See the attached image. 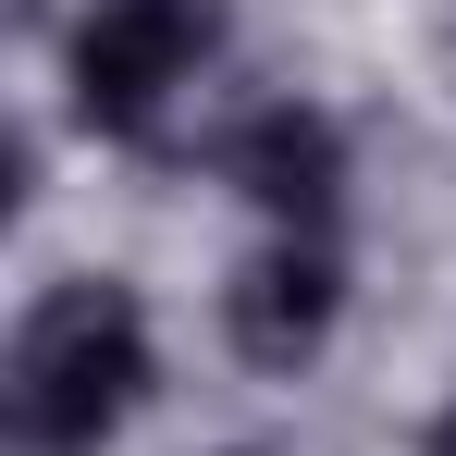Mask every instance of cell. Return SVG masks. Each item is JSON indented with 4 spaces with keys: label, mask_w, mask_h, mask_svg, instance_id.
<instances>
[{
    "label": "cell",
    "mask_w": 456,
    "mask_h": 456,
    "mask_svg": "<svg viewBox=\"0 0 456 456\" xmlns=\"http://www.w3.org/2000/svg\"><path fill=\"white\" fill-rule=\"evenodd\" d=\"M149 395V321L124 284H50L12 333V370H0V407H12V444L25 456H99Z\"/></svg>",
    "instance_id": "1"
},
{
    "label": "cell",
    "mask_w": 456,
    "mask_h": 456,
    "mask_svg": "<svg viewBox=\"0 0 456 456\" xmlns=\"http://www.w3.org/2000/svg\"><path fill=\"white\" fill-rule=\"evenodd\" d=\"M223 0H86L75 25V111L99 136H149L173 111V86L210 62Z\"/></svg>",
    "instance_id": "2"
},
{
    "label": "cell",
    "mask_w": 456,
    "mask_h": 456,
    "mask_svg": "<svg viewBox=\"0 0 456 456\" xmlns=\"http://www.w3.org/2000/svg\"><path fill=\"white\" fill-rule=\"evenodd\" d=\"M210 160H223V185H247L284 234H333V210H346V136H333V111H308V99L247 111Z\"/></svg>",
    "instance_id": "3"
},
{
    "label": "cell",
    "mask_w": 456,
    "mask_h": 456,
    "mask_svg": "<svg viewBox=\"0 0 456 456\" xmlns=\"http://www.w3.org/2000/svg\"><path fill=\"white\" fill-rule=\"evenodd\" d=\"M333 308H346V284H333V247L321 234H284L272 259H247L223 297V333L247 370H308L321 358V333H333Z\"/></svg>",
    "instance_id": "4"
},
{
    "label": "cell",
    "mask_w": 456,
    "mask_h": 456,
    "mask_svg": "<svg viewBox=\"0 0 456 456\" xmlns=\"http://www.w3.org/2000/svg\"><path fill=\"white\" fill-rule=\"evenodd\" d=\"M432 456H456V407H444V419H432Z\"/></svg>",
    "instance_id": "5"
}]
</instances>
